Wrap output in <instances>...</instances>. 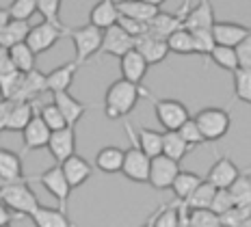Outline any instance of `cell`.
Masks as SVG:
<instances>
[{
    "instance_id": "obj_1",
    "label": "cell",
    "mask_w": 251,
    "mask_h": 227,
    "mask_svg": "<svg viewBox=\"0 0 251 227\" xmlns=\"http://www.w3.org/2000/svg\"><path fill=\"white\" fill-rule=\"evenodd\" d=\"M141 96H150L141 84H134L126 78L115 80L111 87L106 89V100H104V115L108 119H122L137 106Z\"/></svg>"
},
{
    "instance_id": "obj_2",
    "label": "cell",
    "mask_w": 251,
    "mask_h": 227,
    "mask_svg": "<svg viewBox=\"0 0 251 227\" xmlns=\"http://www.w3.org/2000/svg\"><path fill=\"white\" fill-rule=\"evenodd\" d=\"M126 134L130 139V147L124 151V162H122V171L119 173H124L130 182L145 184L148 182V173H150V156L139 147L137 139H134L132 124H126Z\"/></svg>"
},
{
    "instance_id": "obj_3",
    "label": "cell",
    "mask_w": 251,
    "mask_h": 227,
    "mask_svg": "<svg viewBox=\"0 0 251 227\" xmlns=\"http://www.w3.org/2000/svg\"><path fill=\"white\" fill-rule=\"evenodd\" d=\"M195 124L200 128L201 136L206 143H214V141L223 139V136L229 132V126H232V117L226 108H201L200 113L195 115Z\"/></svg>"
},
{
    "instance_id": "obj_4",
    "label": "cell",
    "mask_w": 251,
    "mask_h": 227,
    "mask_svg": "<svg viewBox=\"0 0 251 227\" xmlns=\"http://www.w3.org/2000/svg\"><path fill=\"white\" fill-rule=\"evenodd\" d=\"M0 202H4L13 212H20L22 216H28L39 205V199L35 197V193L28 188L26 179L2 184V186H0Z\"/></svg>"
},
{
    "instance_id": "obj_5",
    "label": "cell",
    "mask_w": 251,
    "mask_h": 227,
    "mask_svg": "<svg viewBox=\"0 0 251 227\" xmlns=\"http://www.w3.org/2000/svg\"><path fill=\"white\" fill-rule=\"evenodd\" d=\"M74 44V50H76V63L82 65L91 59L93 54H98L102 46V30L93 24H85L80 28H67V33Z\"/></svg>"
},
{
    "instance_id": "obj_6",
    "label": "cell",
    "mask_w": 251,
    "mask_h": 227,
    "mask_svg": "<svg viewBox=\"0 0 251 227\" xmlns=\"http://www.w3.org/2000/svg\"><path fill=\"white\" fill-rule=\"evenodd\" d=\"M180 171V162L174 160V158L158 154L150 158V173H148V184L156 188V191H165V188L171 186L174 177Z\"/></svg>"
},
{
    "instance_id": "obj_7",
    "label": "cell",
    "mask_w": 251,
    "mask_h": 227,
    "mask_svg": "<svg viewBox=\"0 0 251 227\" xmlns=\"http://www.w3.org/2000/svg\"><path fill=\"white\" fill-rule=\"evenodd\" d=\"M154 102V110H156V119L163 126V130H177L184 121L191 117L188 108L177 100H158L151 98Z\"/></svg>"
},
{
    "instance_id": "obj_8",
    "label": "cell",
    "mask_w": 251,
    "mask_h": 227,
    "mask_svg": "<svg viewBox=\"0 0 251 227\" xmlns=\"http://www.w3.org/2000/svg\"><path fill=\"white\" fill-rule=\"evenodd\" d=\"M63 35H65V30H61L59 26H54V24H50L44 20V22L37 24V26H30V30H28V35H26L24 41L30 46V50H33L35 54H44V52H48Z\"/></svg>"
},
{
    "instance_id": "obj_9",
    "label": "cell",
    "mask_w": 251,
    "mask_h": 227,
    "mask_svg": "<svg viewBox=\"0 0 251 227\" xmlns=\"http://www.w3.org/2000/svg\"><path fill=\"white\" fill-rule=\"evenodd\" d=\"M39 182H41V186H44L46 191H48L56 202H59V208L67 210V199H70L72 186H70V182L65 179V176H63V169H61L59 162H56L54 167H50L48 171L41 173Z\"/></svg>"
},
{
    "instance_id": "obj_10",
    "label": "cell",
    "mask_w": 251,
    "mask_h": 227,
    "mask_svg": "<svg viewBox=\"0 0 251 227\" xmlns=\"http://www.w3.org/2000/svg\"><path fill=\"white\" fill-rule=\"evenodd\" d=\"M130 48H134V37H130L119 24H113L102 30V46L100 54H111V56H122Z\"/></svg>"
},
{
    "instance_id": "obj_11",
    "label": "cell",
    "mask_w": 251,
    "mask_h": 227,
    "mask_svg": "<svg viewBox=\"0 0 251 227\" xmlns=\"http://www.w3.org/2000/svg\"><path fill=\"white\" fill-rule=\"evenodd\" d=\"M46 147L50 150L52 158H54L59 165L65 160V158L76 154V130H74V126H65V128H61V130H52L48 145Z\"/></svg>"
},
{
    "instance_id": "obj_12",
    "label": "cell",
    "mask_w": 251,
    "mask_h": 227,
    "mask_svg": "<svg viewBox=\"0 0 251 227\" xmlns=\"http://www.w3.org/2000/svg\"><path fill=\"white\" fill-rule=\"evenodd\" d=\"M134 50H139L143 54V59L148 61V65H156V63H163L169 56V46L167 39L154 37L150 33H143L139 37H134Z\"/></svg>"
},
{
    "instance_id": "obj_13",
    "label": "cell",
    "mask_w": 251,
    "mask_h": 227,
    "mask_svg": "<svg viewBox=\"0 0 251 227\" xmlns=\"http://www.w3.org/2000/svg\"><path fill=\"white\" fill-rule=\"evenodd\" d=\"M50 128L44 124V119L37 113L30 117V121L24 126L22 130V139H24V151H35V150H44L48 145L50 139Z\"/></svg>"
},
{
    "instance_id": "obj_14",
    "label": "cell",
    "mask_w": 251,
    "mask_h": 227,
    "mask_svg": "<svg viewBox=\"0 0 251 227\" xmlns=\"http://www.w3.org/2000/svg\"><path fill=\"white\" fill-rule=\"evenodd\" d=\"M188 9L182 7L180 13H165L158 9V13L148 22V33L154 35V37H160V39H167L174 30L182 28V22H184V15H186Z\"/></svg>"
},
{
    "instance_id": "obj_15",
    "label": "cell",
    "mask_w": 251,
    "mask_h": 227,
    "mask_svg": "<svg viewBox=\"0 0 251 227\" xmlns=\"http://www.w3.org/2000/svg\"><path fill=\"white\" fill-rule=\"evenodd\" d=\"M61 169H63V176H65V179L70 182L72 188L82 186V184L93 176V165L89 160H85L82 156H76V154L65 158V160L61 162Z\"/></svg>"
},
{
    "instance_id": "obj_16",
    "label": "cell",
    "mask_w": 251,
    "mask_h": 227,
    "mask_svg": "<svg viewBox=\"0 0 251 227\" xmlns=\"http://www.w3.org/2000/svg\"><path fill=\"white\" fill-rule=\"evenodd\" d=\"M119 67H122V76L126 80L134 82V84H141L145 78V74H148V61L143 59V54H141L139 50L130 48L126 54L119 56Z\"/></svg>"
},
{
    "instance_id": "obj_17",
    "label": "cell",
    "mask_w": 251,
    "mask_h": 227,
    "mask_svg": "<svg viewBox=\"0 0 251 227\" xmlns=\"http://www.w3.org/2000/svg\"><path fill=\"white\" fill-rule=\"evenodd\" d=\"M214 24V9L210 0H197L195 7H191L184 15V26L186 30H195V28H212Z\"/></svg>"
},
{
    "instance_id": "obj_18",
    "label": "cell",
    "mask_w": 251,
    "mask_h": 227,
    "mask_svg": "<svg viewBox=\"0 0 251 227\" xmlns=\"http://www.w3.org/2000/svg\"><path fill=\"white\" fill-rule=\"evenodd\" d=\"M78 63L70 61V63H63V65L54 67L50 74H46V89L50 93H59V91H67L74 82V76L78 72Z\"/></svg>"
},
{
    "instance_id": "obj_19",
    "label": "cell",
    "mask_w": 251,
    "mask_h": 227,
    "mask_svg": "<svg viewBox=\"0 0 251 227\" xmlns=\"http://www.w3.org/2000/svg\"><path fill=\"white\" fill-rule=\"evenodd\" d=\"M247 33H249V26L238 24V22H214L212 24V37L219 46H232V48H236Z\"/></svg>"
},
{
    "instance_id": "obj_20",
    "label": "cell",
    "mask_w": 251,
    "mask_h": 227,
    "mask_svg": "<svg viewBox=\"0 0 251 227\" xmlns=\"http://www.w3.org/2000/svg\"><path fill=\"white\" fill-rule=\"evenodd\" d=\"M52 102L56 104V108L61 110V115L65 117L67 126H76L78 121L82 119V115L87 113V106L80 102V100H76L72 93L67 91H59V93H52Z\"/></svg>"
},
{
    "instance_id": "obj_21",
    "label": "cell",
    "mask_w": 251,
    "mask_h": 227,
    "mask_svg": "<svg viewBox=\"0 0 251 227\" xmlns=\"http://www.w3.org/2000/svg\"><path fill=\"white\" fill-rule=\"evenodd\" d=\"M238 176H240V169L236 167V162L229 160V158H219V160L210 167L206 179L214 188H227Z\"/></svg>"
},
{
    "instance_id": "obj_22",
    "label": "cell",
    "mask_w": 251,
    "mask_h": 227,
    "mask_svg": "<svg viewBox=\"0 0 251 227\" xmlns=\"http://www.w3.org/2000/svg\"><path fill=\"white\" fill-rule=\"evenodd\" d=\"M46 91H48V89H46V74H41L37 67H35V70L24 74L22 87H20L15 102H33V100H37L39 96H44Z\"/></svg>"
},
{
    "instance_id": "obj_23",
    "label": "cell",
    "mask_w": 251,
    "mask_h": 227,
    "mask_svg": "<svg viewBox=\"0 0 251 227\" xmlns=\"http://www.w3.org/2000/svg\"><path fill=\"white\" fill-rule=\"evenodd\" d=\"M28 216L37 227H72V221L67 219V210L61 208H46L39 203Z\"/></svg>"
},
{
    "instance_id": "obj_24",
    "label": "cell",
    "mask_w": 251,
    "mask_h": 227,
    "mask_svg": "<svg viewBox=\"0 0 251 227\" xmlns=\"http://www.w3.org/2000/svg\"><path fill=\"white\" fill-rule=\"evenodd\" d=\"M117 18H119V11L115 0H98L91 7V11H89V24L98 26L100 30L117 24Z\"/></svg>"
},
{
    "instance_id": "obj_25",
    "label": "cell",
    "mask_w": 251,
    "mask_h": 227,
    "mask_svg": "<svg viewBox=\"0 0 251 227\" xmlns=\"http://www.w3.org/2000/svg\"><path fill=\"white\" fill-rule=\"evenodd\" d=\"M0 179L2 184L9 182H18L24 177V167H22V158L11 150H0Z\"/></svg>"
},
{
    "instance_id": "obj_26",
    "label": "cell",
    "mask_w": 251,
    "mask_h": 227,
    "mask_svg": "<svg viewBox=\"0 0 251 227\" xmlns=\"http://www.w3.org/2000/svg\"><path fill=\"white\" fill-rule=\"evenodd\" d=\"M115 4H117L119 15H128V18L141 20V22H150L158 13V7L145 2V0H115Z\"/></svg>"
},
{
    "instance_id": "obj_27",
    "label": "cell",
    "mask_w": 251,
    "mask_h": 227,
    "mask_svg": "<svg viewBox=\"0 0 251 227\" xmlns=\"http://www.w3.org/2000/svg\"><path fill=\"white\" fill-rule=\"evenodd\" d=\"M35 115V104L33 102H15L7 121H4V132H22L24 126L30 121Z\"/></svg>"
},
{
    "instance_id": "obj_28",
    "label": "cell",
    "mask_w": 251,
    "mask_h": 227,
    "mask_svg": "<svg viewBox=\"0 0 251 227\" xmlns=\"http://www.w3.org/2000/svg\"><path fill=\"white\" fill-rule=\"evenodd\" d=\"M122 162H124V150L115 145L104 147L96 156V167L102 173H119L122 171Z\"/></svg>"
},
{
    "instance_id": "obj_29",
    "label": "cell",
    "mask_w": 251,
    "mask_h": 227,
    "mask_svg": "<svg viewBox=\"0 0 251 227\" xmlns=\"http://www.w3.org/2000/svg\"><path fill=\"white\" fill-rule=\"evenodd\" d=\"M9 59L13 61V65L18 67L20 72H30L35 70V63H37V54L30 50V46L26 41H20V44H13L11 48H7Z\"/></svg>"
},
{
    "instance_id": "obj_30",
    "label": "cell",
    "mask_w": 251,
    "mask_h": 227,
    "mask_svg": "<svg viewBox=\"0 0 251 227\" xmlns=\"http://www.w3.org/2000/svg\"><path fill=\"white\" fill-rule=\"evenodd\" d=\"M188 150H191V147L177 134V130H163V150H160V154H165V156L180 162L182 158L188 154Z\"/></svg>"
},
{
    "instance_id": "obj_31",
    "label": "cell",
    "mask_w": 251,
    "mask_h": 227,
    "mask_svg": "<svg viewBox=\"0 0 251 227\" xmlns=\"http://www.w3.org/2000/svg\"><path fill=\"white\" fill-rule=\"evenodd\" d=\"M30 30V24L28 20H9V24L4 26V30L0 33V46H4V48H11L13 44H20V41L26 39V35H28Z\"/></svg>"
},
{
    "instance_id": "obj_32",
    "label": "cell",
    "mask_w": 251,
    "mask_h": 227,
    "mask_svg": "<svg viewBox=\"0 0 251 227\" xmlns=\"http://www.w3.org/2000/svg\"><path fill=\"white\" fill-rule=\"evenodd\" d=\"M134 139H137L139 147L145 151L150 158L158 156L160 150H163V132L158 130H150V128H139L134 132Z\"/></svg>"
},
{
    "instance_id": "obj_33",
    "label": "cell",
    "mask_w": 251,
    "mask_h": 227,
    "mask_svg": "<svg viewBox=\"0 0 251 227\" xmlns=\"http://www.w3.org/2000/svg\"><path fill=\"white\" fill-rule=\"evenodd\" d=\"M167 46H169V52H176V54H195V44H193V35L191 30H186L184 26L182 28L174 30L169 37H167Z\"/></svg>"
},
{
    "instance_id": "obj_34",
    "label": "cell",
    "mask_w": 251,
    "mask_h": 227,
    "mask_svg": "<svg viewBox=\"0 0 251 227\" xmlns=\"http://www.w3.org/2000/svg\"><path fill=\"white\" fill-rule=\"evenodd\" d=\"M201 182V177L197 173H191V171H177V176L174 177L171 182V191H174L176 199H186L188 195L195 191V186Z\"/></svg>"
},
{
    "instance_id": "obj_35",
    "label": "cell",
    "mask_w": 251,
    "mask_h": 227,
    "mask_svg": "<svg viewBox=\"0 0 251 227\" xmlns=\"http://www.w3.org/2000/svg\"><path fill=\"white\" fill-rule=\"evenodd\" d=\"M234 76V96L240 102L251 106V67H236L232 72Z\"/></svg>"
},
{
    "instance_id": "obj_36",
    "label": "cell",
    "mask_w": 251,
    "mask_h": 227,
    "mask_svg": "<svg viewBox=\"0 0 251 227\" xmlns=\"http://www.w3.org/2000/svg\"><path fill=\"white\" fill-rule=\"evenodd\" d=\"M214 191H217V188H214L208 179H201V182L195 186V191L188 195L186 199H182V202H184L188 208H210Z\"/></svg>"
},
{
    "instance_id": "obj_37",
    "label": "cell",
    "mask_w": 251,
    "mask_h": 227,
    "mask_svg": "<svg viewBox=\"0 0 251 227\" xmlns=\"http://www.w3.org/2000/svg\"><path fill=\"white\" fill-rule=\"evenodd\" d=\"M214 65H219L221 70L226 72H234L238 67V56H236V50L232 48V46H214L212 52H210V59Z\"/></svg>"
},
{
    "instance_id": "obj_38",
    "label": "cell",
    "mask_w": 251,
    "mask_h": 227,
    "mask_svg": "<svg viewBox=\"0 0 251 227\" xmlns=\"http://www.w3.org/2000/svg\"><path fill=\"white\" fill-rule=\"evenodd\" d=\"M22 78H24V72H20V70L0 74V96L15 102L20 87H22Z\"/></svg>"
},
{
    "instance_id": "obj_39",
    "label": "cell",
    "mask_w": 251,
    "mask_h": 227,
    "mask_svg": "<svg viewBox=\"0 0 251 227\" xmlns=\"http://www.w3.org/2000/svg\"><path fill=\"white\" fill-rule=\"evenodd\" d=\"M191 35H193V44H195V54L203 56L208 63L212 48L217 46V41L212 37V28H195V30H191Z\"/></svg>"
},
{
    "instance_id": "obj_40",
    "label": "cell",
    "mask_w": 251,
    "mask_h": 227,
    "mask_svg": "<svg viewBox=\"0 0 251 227\" xmlns=\"http://www.w3.org/2000/svg\"><path fill=\"white\" fill-rule=\"evenodd\" d=\"M227 191L232 195L234 203L249 205L251 203V177L245 176V173H240V176L227 186Z\"/></svg>"
},
{
    "instance_id": "obj_41",
    "label": "cell",
    "mask_w": 251,
    "mask_h": 227,
    "mask_svg": "<svg viewBox=\"0 0 251 227\" xmlns=\"http://www.w3.org/2000/svg\"><path fill=\"white\" fill-rule=\"evenodd\" d=\"M188 225L193 227H219V214L210 208H188Z\"/></svg>"
},
{
    "instance_id": "obj_42",
    "label": "cell",
    "mask_w": 251,
    "mask_h": 227,
    "mask_svg": "<svg viewBox=\"0 0 251 227\" xmlns=\"http://www.w3.org/2000/svg\"><path fill=\"white\" fill-rule=\"evenodd\" d=\"M148 225H156V227H177V205L167 203L160 205L158 210L154 212V216L148 221Z\"/></svg>"
},
{
    "instance_id": "obj_43",
    "label": "cell",
    "mask_w": 251,
    "mask_h": 227,
    "mask_svg": "<svg viewBox=\"0 0 251 227\" xmlns=\"http://www.w3.org/2000/svg\"><path fill=\"white\" fill-rule=\"evenodd\" d=\"M37 11L41 13V18L46 20V22L59 26L61 30H65L67 33V26L61 22L59 18V11H61V0H37Z\"/></svg>"
},
{
    "instance_id": "obj_44",
    "label": "cell",
    "mask_w": 251,
    "mask_h": 227,
    "mask_svg": "<svg viewBox=\"0 0 251 227\" xmlns=\"http://www.w3.org/2000/svg\"><path fill=\"white\" fill-rule=\"evenodd\" d=\"M37 115H39L41 119H44V124L48 126L50 130H61V128H65V126H67L65 117L61 115V110L56 108L54 102H52V104H44Z\"/></svg>"
},
{
    "instance_id": "obj_45",
    "label": "cell",
    "mask_w": 251,
    "mask_h": 227,
    "mask_svg": "<svg viewBox=\"0 0 251 227\" xmlns=\"http://www.w3.org/2000/svg\"><path fill=\"white\" fill-rule=\"evenodd\" d=\"M7 11L13 20H30L37 13V0H13Z\"/></svg>"
},
{
    "instance_id": "obj_46",
    "label": "cell",
    "mask_w": 251,
    "mask_h": 227,
    "mask_svg": "<svg viewBox=\"0 0 251 227\" xmlns=\"http://www.w3.org/2000/svg\"><path fill=\"white\" fill-rule=\"evenodd\" d=\"M177 134L182 136V139L186 141V145L188 147H197V145H203L206 141H203V136H201V132L200 128H197V124H195V119L193 117H188L184 124L177 128Z\"/></svg>"
},
{
    "instance_id": "obj_47",
    "label": "cell",
    "mask_w": 251,
    "mask_h": 227,
    "mask_svg": "<svg viewBox=\"0 0 251 227\" xmlns=\"http://www.w3.org/2000/svg\"><path fill=\"white\" fill-rule=\"evenodd\" d=\"M232 205H234V199H232V195H229L227 188H217V191H214L212 202H210V210H212V212L223 214V212H227Z\"/></svg>"
},
{
    "instance_id": "obj_48",
    "label": "cell",
    "mask_w": 251,
    "mask_h": 227,
    "mask_svg": "<svg viewBox=\"0 0 251 227\" xmlns=\"http://www.w3.org/2000/svg\"><path fill=\"white\" fill-rule=\"evenodd\" d=\"M117 24L128 33L130 37H139L143 33H148V22H141V20H134V18H128V15H119L117 18Z\"/></svg>"
},
{
    "instance_id": "obj_49",
    "label": "cell",
    "mask_w": 251,
    "mask_h": 227,
    "mask_svg": "<svg viewBox=\"0 0 251 227\" xmlns=\"http://www.w3.org/2000/svg\"><path fill=\"white\" fill-rule=\"evenodd\" d=\"M234 50H236V56H238V67H251V28Z\"/></svg>"
},
{
    "instance_id": "obj_50",
    "label": "cell",
    "mask_w": 251,
    "mask_h": 227,
    "mask_svg": "<svg viewBox=\"0 0 251 227\" xmlns=\"http://www.w3.org/2000/svg\"><path fill=\"white\" fill-rule=\"evenodd\" d=\"M13 100H7V98H0V132H2L4 128V121H7L9 117V113H11V108H13Z\"/></svg>"
},
{
    "instance_id": "obj_51",
    "label": "cell",
    "mask_w": 251,
    "mask_h": 227,
    "mask_svg": "<svg viewBox=\"0 0 251 227\" xmlns=\"http://www.w3.org/2000/svg\"><path fill=\"white\" fill-rule=\"evenodd\" d=\"M13 216H15V214H13V210L9 208V205L4 203V202H0V227H4V225L11 223Z\"/></svg>"
},
{
    "instance_id": "obj_52",
    "label": "cell",
    "mask_w": 251,
    "mask_h": 227,
    "mask_svg": "<svg viewBox=\"0 0 251 227\" xmlns=\"http://www.w3.org/2000/svg\"><path fill=\"white\" fill-rule=\"evenodd\" d=\"M9 20H11V15H9L7 9H0V33H2L4 26L9 24Z\"/></svg>"
},
{
    "instance_id": "obj_53",
    "label": "cell",
    "mask_w": 251,
    "mask_h": 227,
    "mask_svg": "<svg viewBox=\"0 0 251 227\" xmlns=\"http://www.w3.org/2000/svg\"><path fill=\"white\" fill-rule=\"evenodd\" d=\"M145 2H150V4H154V7H158V9H160V4H165L167 0H145Z\"/></svg>"
},
{
    "instance_id": "obj_54",
    "label": "cell",
    "mask_w": 251,
    "mask_h": 227,
    "mask_svg": "<svg viewBox=\"0 0 251 227\" xmlns=\"http://www.w3.org/2000/svg\"><path fill=\"white\" fill-rule=\"evenodd\" d=\"M4 56H7V48H4V46H0V61H2Z\"/></svg>"
},
{
    "instance_id": "obj_55",
    "label": "cell",
    "mask_w": 251,
    "mask_h": 227,
    "mask_svg": "<svg viewBox=\"0 0 251 227\" xmlns=\"http://www.w3.org/2000/svg\"><path fill=\"white\" fill-rule=\"evenodd\" d=\"M245 176H249V177H251V169H247V171H245Z\"/></svg>"
},
{
    "instance_id": "obj_56",
    "label": "cell",
    "mask_w": 251,
    "mask_h": 227,
    "mask_svg": "<svg viewBox=\"0 0 251 227\" xmlns=\"http://www.w3.org/2000/svg\"><path fill=\"white\" fill-rule=\"evenodd\" d=\"M184 2H188V4H191V2H193V0H184Z\"/></svg>"
}]
</instances>
